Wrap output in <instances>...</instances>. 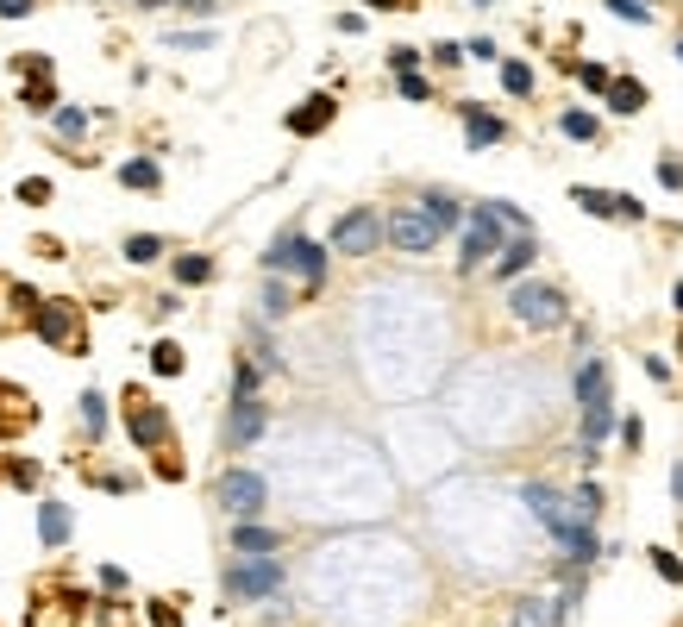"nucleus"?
<instances>
[{
  "label": "nucleus",
  "mask_w": 683,
  "mask_h": 627,
  "mask_svg": "<svg viewBox=\"0 0 683 627\" xmlns=\"http://www.w3.org/2000/svg\"><path fill=\"white\" fill-rule=\"evenodd\" d=\"M38 7V0H0V19H26Z\"/></svg>",
  "instance_id": "nucleus-50"
},
{
  "label": "nucleus",
  "mask_w": 683,
  "mask_h": 627,
  "mask_svg": "<svg viewBox=\"0 0 683 627\" xmlns=\"http://www.w3.org/2000/svg\"><path fill=\"white\" fill-rule=\"evenodd\" d=\"M226 590L245 596V602L276 596V590H282V565H276V559H239V565H226Z\"/></svg>",
  "instance_id": "nucleus-9"
},
{
  "label": "nucleus",
  "mask_w": 683,
  "mask_h": 627,
  "mask_svg": "<svg viewBox=\"0 0 683 627\" xmlns=\"http://www.w3.org/2000/svg\"><path fill=\"white\" fill-rule=\"evenodd\" d=\"M658 182H665V189H683V157H677V151L658 157Z\"/></svg>",
  "instance_id": "nucleus-40"
},
{
  "label": "nucleus",
  "mask_w": 683,
  "mask_h": 627,
  "mask_svg": "<svg viewBox=\"0 0 683 627\" xmlns=\"http://www.w3.org/2000/svg\"><path fill=\"white\" fill-rule=\"evenodd\" d=\"M502 251V220L489 207H464V239H458V270L470 276L477 264H489Z\"/></svg>",
  "instance_id": "nucleus-4"
},
{
  "label": "nucleus",
  "mask_w": 683,
  "mask_h": 627,
  "mask_svg": "<svg viewBox=\"0 0 683 627\" xmlns=\"http://www.w3.org/2000/svg\"><path fill=\"white\" fill-rule=\"evenodd\" d=\"M521 502H527L533 515H539V527H546L552 540L564 546V533L577 527V508H571V496H564V490H552V483H521Z\"/></svg>",
  "instance_id": "nucleus-7"
},
{
  "label": "nucleus",
  "mask_w": 683,
  "mask_h": 627,
  "mask_svg": "<svg viewBox=\"0 0 683 627\" xmlns=\"http://www.w3.org/2000/svg\"><path fill=\"white\" fill-rule=\"evenodd\" d=\"M170 270H176V283H182V289H201V283H214V258H201V251H182V258H176Z\"/></svg>",
  "instance_id": "nucleus-21"
},
{
  "label": "nucleus",
  "mask_w": 683,
  "mask_h": 627,
  "mask_svg": "<svg viewBox=\"0 0 683 627\" xmlns=\"http://www.w3.org/2000/svg\"><path fill=\"white\" fill-rule=\"evenodd\" d=\"M120 182H126L132 195H157V189H163V170L151 164V157H126V164H120Z\"/></svg>",
  "instance_id": "nucleus-18"
},
{
  "label": "nucleus",
  "mask_w": 683,
  "mask_h": 627,
  "mask_svg": "<svg viewBox=\"0 0 683 627\" xmlns=\"http://www.w3.org/2000/svg\"><path fill=\"white\" fill-rule=\"evenodd\" d=\"M571 508H583L577 521H596V508H602V490H596V483H577V496H571Z\"/></svg>",
  "instance_id": "nucleus-37"
},
{
  "label": "nucleus",
  "mask_w": 683,
  "mask_h": 627,
  "mask_svg": "<svg viewBox=\"0 0 683 627\" xmlns=\"http://www.w3.org/2000/svg\"><path fill=\"white\" fill-rule=\"evenodd\" d=\"M0 471H7V477L19 483V490H38V464H32V458H7Z\"/></svg>",
  "instance_id": "nucleus-34"
},
{
  "label": "nucleus",
  "mask_w": 683,
  "mask_h": 627,
  "mask_svg": "<svg viewBox=\"0 0 683 627\" xmlns=\"http://www.w3.org/2000/svg\"><path fill=\"white\" fill-rule=\"evenodd\" d=\"M571 396H577V408L608 402V364L602 358H577L571 364Z\"/></svg>",
  "instance_id": "nucleus-12"
},
{
  "label": "nucleus",
  "mask_w": 683,
  "mask_h": 627,
  "mask_svg": "<svg viewBox=\"0 0 683 627\" xmlns=\"http://www.w3.org/2000/svg\"><path fill=\"white\" fill-rule=\"evenodd\" d=\"M170 44H176V51H207L214 32H170Z\"/></svg>",
  "instance_id": "nucleus-45"
},
{
  "label": "nucleus",
  "mask_w": 683,
  "mask_h": 627,
  "mask_svg": "<svg viewBox=\"0 0 683 627\" xmlns=\"http://www.w3.org/2000/svg\"><path fill=\"white\" fill-rule=\"evenodd\" d=\"M151 370H157V377H182V345L176 339H157L151 345Z\"/></svg>",
  "instance_id": "nucleus-26"
},
{
  "label": "nucleus",
  "mask_w": 683,
  "mask_h": 627,
  "mask_svg": "<svg viewBox=\"0 0 683 627\" xmlns=\"http://www.w3.org/2000/svg\"><path fill=\"white\" fill-rule=\"evenodd\" d=\"M389 69H395V76H402V69H420V51H414V44H395V51H389Z\"/></svg>",
  "instance_id": "nucleus-46"
},
{
  "label": "nucleus",
  "mask_w": 683,
  "mask_h": 627,
  "mask_svg": "<svg viewBox=\"0 0 683 627\" xmlns=\"http://www.w3.org/2000/svg\"><path fill=\"white\" fill-rule=\"evenodd\" d=\"M677 57H683V44H677Z\"/></svg>",
  "instance_id": "nucleus-57"
},
{
  "label": "nucleus",
  "mask_w": 683,
  "mask_h": 627,
  "mask_svg": "<svg viewBox=\"0 0 683 627\" xmlns=\"http://www.w3.org/2000/svg\"><path fill=\"white\" fill-rule=\"evenodd\" d=\"M514 627H558V602H539V596H527L521 609H514Z\"/></svg>",
  "instance_id": "nucleus-24"
},
{
  "label": "nucleus",
  "mask_w": 683,
  "mask_h": 627,
  "mask_svg": "<svg viewBox=\"0 0 683 627\" xmlns=\"http://www.w3.org/2000/svg\"><path fill=\"white\" fill-rule=\"evenodd\" d=\"M26 101H32V107H51L57 95H51V82H32V88H26Z\"/></svg>",
  "instance_id": "nucleus-51"
},
{
  "label": "nucleus",
  "mask_w": 683,
  "mask_h": 627,
  "mask_svg": "<svg viewBox=\"0 0 683 627\" xmlns=\"http://www.w3.org/2000/svg\"><path fill=\"white\" fill-rule=\"evenodd\" d=\"M13 69H19V76H32V82H44V76H51V57L26 51V57H13Z\"/></svg>",
  "instance_id": "nucleus-38"
},
{
  "label": "nucleus",
  "mask_w": 683,
  "mask_h": 627,
  "mask_svg": "<svg viewBox=\"0 0 683 627\" xmlns=\"http://www.w3.org/2000/svg\"><path fill=\"white\" fill-rule=\"evenodd\" d=\"M376 245H383V214H376V207H351V214H339V226H333V251H339V258H370Z\"/></svg>",
  "instance_id": "nucleus-6"
},
{
  "label": "nucleus",
  "mask_w": 683,
  "mask_h": 627,
  "mask_svg": "<svg viewBox=\"0 0 683 627\" xmlns=\"http://www.w3.org/2000/svg\"><path fill=\"white\" fill-rule=\"evenodd\" d=\"M19 201H26V207H44V201H51V182H44V176H26V182H19Z\"/></svg>",
  "instance_id": "nucleus-39"
},
{
  "label": "nucleus",
  "mask_w": 683,
  "mask_h": 627,
  "mask_svg": "<svg viewBox=\"0 0 683 627\" xmlns=\"http://www.w3.org/2000/svg\"><path fill=\"white\" fill-rule=\"evenodd\" d=\"M420 207H427V220H433L439 232H452V226H464V207H458L452 195H445V189H427V195H420Z\"/></svg>",
  "instance_id": "nucleus-19"
},
{
  "label": "nucleus",
  "mask_w": 683,
  "mask_h": 627,
  "mask_svg": "<svg viewBox=\"0 0 683 627\" xmlns=\"http://www.w3.org/2000/svg\"><path fill=\"white\" fill-rule=\"evenodd\" d=\"M464 57H477V63H489V57H496V38H470V44H464Z\"/></svg>",
  "instance_id": "nucleus-48"
},
{
  "label": "nucleus",
  "mask_w": 683,
  "mask_h": 627,
  "mask_svg": "<svg viewBox=\"0 0 683 627\" xmlns=\"http://www.w3.org/2000/svg\"><path fill=\"white\" fill-rule=\"evenodd\" d=\"M671 502H677V508H683V458H677V464H671Z\"/></svg>",
  "instance_id": "nucleus-52"
},
{
  "label": "nucleus",
  "mask_w": 683,
  "mask_h": 627,
  "mask_svg": "<svg viewBox=\"0 0 683 627\" xmlns=\"http://www.w3.org/2000/svg\"><path fill=\"white\" fill-rule=\"evenodd\" d=\"M483 207H489V214L502 220V232H508V226H514V232H533V226H527V214H521L514 201H483Z\"/></svg>",
  "instance_id": "nucleus-32"
},
{
  "label": "nucleus",
  "mask_w": 683,
  "mask_h": 627,
  "mask_svg": "<svg viewBox=\"0 0 683 627\" xmlns=\"http://www.w3.org/2000/svg\"><path fill=\"white\" fill-rule=\"evenodd\" d=\"M502 88H508L514 101H521V95H533V69H527V63H502Z\"/></svg>",
  "instance_id": "nucleus-31"
},
{
  "label": "nucleus",
  "mask_w": 683,
  "mask_h": 627,
  "mask_svg": "<svg viewBox=\"0 0 683 627\" xmlns=\"http://www.w3.org/2000/svg\"><path fill=\"white\" fill-rule=\"evenodd\" d=\"M214 496H220V508H226L232 521H257V515H264V502H270V483L257 477V471H245V464H232V471H220Z\"/></svg>",
  "instance_id": "nucleus-3"
},
{
  "label": "nucleus",
  "mask_w": 683,
  "mask_h": 627,
  "mask_svg": "<svg viewBox=\"0 0 683 627\" xmlns=\"http://www.w3.org/2000/svg\"><path fill=\"white\" fill-rule=\"evenodd\" d=\"M508 314L521 320V327H533V333H552V327H564V314H571V295H564L558 283L527 276V283L508 289Z\"/></svg>",
  "instance_id": "nucleus-2"
},
{
  "label": "nucleus",
  "mask_w": 683,
  "mask_h": 627,
  "mask_svg": "<svg viewBox=\"0 0 683 627\" xmlns=\"http://www.w3.org/2000/svg\"><path fill=\"white\" fill-rule=\"evenodd\" d=\"M151 627H182V621H176L170 602H151Z\"/></svg>",
  "instance_id": "nucleus-49"
},
{
  "label": "nucleus",
  "mask_w": 683,
  "mask_h": 627,
  "mask_svg": "<svg viewBox=\"0 0 683 627\" xmlns=\"http://www.w3.org/2000/svg\"><path fill=\"white\" fill-rule=\"evenodd\" d=\"M671 308H677V314H683V283H677V289H671Z\"/></svg>",
  "instance_id": "nucleus-55"
},
{
  "label": "nucleus",
  "mask_w": 683,
  "mask_h": 627,
  "mask_svg": "<svg viewBox=\"0 0 683 627\" xmlns=\"http://www.w3.org/2000/svg\"><path fill=\"white\" fill-rule=\"evenodd\" d=\"M571 201H577V207H590V214H602V220H615V201H621V195L590 189V182H583V189H571Z\"/></svg>",
  "instance_id": "nucleus-28"
},
{
  "label": "nucleus",
  "mask_w": 683,
  "mask_h": 627,
  "mask_svg": "<svg viewBox=\"0 0 683 627\" xmlns=\"http://www.w3.org/2000/svg\"><path fill=\"white\" fill-rule=\"evenodd\" d=\"M32 327H38V339H44V345L82 352V320H76V308H69V301H44V308L32 314Z\"/></svg>",
  "instance_id": "nucleus-10"
},
{
  "label": "nucleus",
  "mask_w": 683,
  "mask_h": 627,
  "mask_svg": "<svg viewBox=\"0 0 683 627\" xmlns=\"http://www.w3.org/2000/svg\"><path fill=\"white\" fill-rule=\"evenodd\" d=\"M433 63H445V69H458V63H464V44H433Z\"/></svg>",
  "instance_id": "nucleus-47"
},
{
  "label": "nucleus",
  "mask_w": 683,
  "mask_h": 627,
  "mask_svg": "<svg viewBox=\"0 0 683 627\" xmlns=\"http://www.w3.org/2000/svg\"><path fill=\"white\" fill-rule=\"evenodd\" d=\"M621 446H627V452L646 446V421H640V414H627V421H621Z\"/></svg>",
  "instance_id": "nucleus-42"
},
{
  "label": "nucleus",
  "mask_w": 683,
  "mask_h": 627,
  "mask_svg": "<svg viewBox=\"0 0 683 627\" xmlns=\"http://www.w3.org/2000/svg\"><path fill=\"white\" fill-rule=\"evenodd\" d=\"M383 245H395V251H408V258H420V251H433L439 245V226L427 220V207H395V214L383 220Z\"/></svg>",
  "instance_id": "nucleus-5"
},
{
  "label": "nucleus",
  "mask_w": 683,
  "mask_h": 627,
  "mask_svg": "<svg viewBox=\"0 0 683 627\" xmlns=\"http://www.w3.org/2000/svg\"><path fill=\"white\" fill-rule=\"evenodd\" d=\"M82 427H88V439L107 433V396H101V389H88V396H82Z\"/></svg>",
  "instance_id": "nucleus-27"
},
{
  "label": "nucleus",
  "mask_w": 683,
  "mask_h": 627,
  "mask_svg": "<svg viewBox=\"0 0 683 627\" xmlns=\"http://www.w3.org/2000/svg\"><path fill=\"white\" fill-rule=\"evenodd\" d=\"M132 439H138V446H145V452H157L163 446V439H170V421H163V408H132Z\"/></svg>",
  "instance_id": "nucleus-16"
},
{
  "label": "nucleus",
  "mask_w": 683,
  "mask_h": 627,
  "mask_svg": "<svg viewBox=\"0 0 683 627\" xmlns=\"http://www.w3.org/2000/svg\"><path fill=\"white\" fill-rule=\"evenodd\" d=\"M608 433H615V402H590V408H583V446L596 452Z\"/></svg>",
  "instance_id": "nucleus-20"
},
{
  "label": "nucleus",
  "mask_w": 683,
  "mask_h": 627,
  "mask_svg": "<svg viewBox=\"0 0 683 627\" xmlns=\"http://www.w3.org/2000/svg\"><path fill=\"white\" fill-rule=\"evenodd\" d=\"M232 396H257V364H239V370H232Z\"/></svg>",
  "instance_id": "nucleus-44"
},
{
  "label": "nucleus",
  "mask_w": 683,
  "mask_h": 627,
  "mask_svg": "<svg viewBox=\"0 0 683 627\" xmlns=\"http://www.w3.org/2000/svg\"><path fill=\"white\" fill-rule=\"evenodd\" d=\"M615 220L640 226V220H646V201H640V195H621V201H615Z\"/></svg>",
  "instance_id": "nucleus-43"
},
{
  "label": "nucleus",
  "mask_w": 683,
  "mask_h": 627,
  "mask_svg": "<svg viewBox=\"0 0 683 627\" xmlns=\"http://www.w3.org/2000/svg\"><path fill=\"white\" fill-rule=\"evenodd\" d=\"M539 258V245H533V232H521V239H508L502 251H496V283H521L527 276V264Z\"/></svg>",
  "instance_id": "nucleus-14"
},
{
  "label": "nucleus",
  "mask_w": 683,
  "mask_h": 627,
  "mask_svg": "<svg viewBox=\"0 0 683 627\" xmlns=\"http://www.w3.org/2000/svg\"><path fill=\"white\" fill-rule=\"evenodd\" d=\"M214 7H220V0H188V13H201V19L214 13Z\"/></svg>",
  "instance_id": "nucleus-53"
},
{
  "label": "nucleus",
  "mask_w": 683,
  "mask_h": 627,
  "mask_svg": "<svg viewBox=\"0 0 683 627\" xmlns=\"http://www.w3.org/2000/svg\"><path fill=\"white\" fill-rule=\"evenodd\" d=\"M264 427H270V408H264V402H257V396H232L220 439H226L232 452H245V446H257V439H264Z\"/></svg>",
  "instance_id": "nucleus-8"
},
{
  "label": "nucleus",
  "mask_w": 683,
  "mask_h": 627,
  "mask_svg": "<svg viewBox=\"0 0 683 627\" xmlns=\"http://www.w3.org/2000/svg\"><path fill=\"white\" fill-rule=\"evenodd\" d=\"M395 88H402V101H427V95H433L420 69H402V76H395Z\"/></svg>",
  "instance_id": "nucleus-35"
},
{
  "label": "nucleus",
  "mask_w": 683,
  "mask_h": 627,
  "mask_svg": "<svg viewBox=\"0 0 683 627\" xmlns=\"http://www.w3.org/2000/svg\"><path fill=\"white\" fill-rule=\"evenodd\" d=\"M602 101H608V113H640L652 95H646V82H633V76H615L602 88Z\"/></svg>",
  "instance_id": "nucleus-17"
},
{
  "label": "nucleus",
  "mask_w": 683,
  "mask_h": 627,
  "mask_svg": "<svg viewBox=\"0 0 683 627\" xmlns=\"http://www.w3.org/2000/svg\"><path fill=\"white\" fill-rule=\"evenodd\" d=\"M264 314H270V320H276V314H289V289H282L276 276L264 283Z\"/></svg>",
  "instance_id": "nucleus-41"
},
{
  "label": "nucleus",
  "mask_w": 683,
  "mask_h": 627,
  "mask_svg": "<svg viewBox=\"0 0 683 627\" xmlns=\"http://www.w3.org/2000/svg\"><path fill=\"white\" fill-rule=\"evenodd\" d=\"M608 13H621L627 26H652V19H658V13H652V0H608Z\"/></svg>",
  "instance_id": "nucleus-30"
},
{
  "label": "nucleus",
  "mask_w": 683,
  "mask_h": 627,
  "mask_svg": "<svg viewBox=\"0 0 683 627\" xmlns=\"http://www.w3.org/2000/svg\"><path fill=\"white\" fill-rule=\"evenodd\" d=\"M646 559H652V571H658V577H665V584H683V559H677V552H671V546H652V552H646Z\"/></svg>",
  "instance_id": "nucleus-29"
},
{
  "label": "nucleus",
  "mask_w": 683,
  "mask_h": 627,
  "mask_svg": "<svg viewBox=\"0 0 683 627\" xmlns=\"http://www.w3.org/2000/svg\"><path fill=\"white\" fill-rule=\"evenodd\" d=\"M232 552H239V559H276L282 533L264 527V521H232Z\"/></svg>",
  "instance_id": "nucleus-11"
},
{
  "label": "nucleus",
  "mask_w": 683,
  "mask_h": 627,
  "mask_svg": "<svg viewBox=\"0 0 683 627\" xmlns=\"http://www.w3.org/2000/svg\"><path fill=\"white\" fill-rule=\"evenodd\" d=\"M38 540H44V546H63V540H69V508H63V502H44V508H38Z\"/></svg>",
  "instance_id": "nucleus-22"
},
{
  "label": "nucleus",
  "mask_w": 683,
  "mask_h": 627,
  "mask_svg": "<svg viewBox=\"0 0 683 627\" xmlns=\"http://www.w3.org/2000/svg\"><path fill=\"white\" fill-rule=\"evenodd\" d=\"M571 69H577V82H583V88H590V95H602V88H608V82H615V76H608V69H602V63H571Z\"/></svg>",
  "instance_id": "nucleus-36"
},
{
  "label": "nucleus",
  "mask_w": 683,
  "mask_h": 627,
  "mask_svg": "<svg viewBox=\"0 0 683 627\" xmlns=\"http://www.w3.org/2000/svg\"><path fill=\"white\" fill-rule=\"evenodd\" d=\"M458 113H464V145H470V151H483V145H502V138H508V126H502V120H496L489 107L464 101Z\"/></svg>",
  "instance_id": "nucleus-13"
},
{
  "label": "nucleus",
  "mask_w": 683,
  "mask_h": 627,
  "mask_svg": "<svg viewBox=\"0 0 683 627\" xmlns=\"http://www.w3.org/2000/svg\"><path fill=\"white\" fill-rule=\"evenodd\" d=\"M364 7H376V13H383V7H402V0H364Z\"/></svg>",
  "instance_id": "nucleus-54"
},
{
  "label": "nucleus",
  "mask_w": 683,
  "mask_h": 627,
  "mask_svg": "<svg viewBox=\"0 0 683 627\" xmlns=\"http://www.w3.org/2000/svg\"><path fill=\"white\" fill-rule=\"evenodd\" d=\"M57 132L63 138H82L88 132V107H57Z\"/></svg>",
  "instance_id": "nucleus-33"
},
{
  "label": "nucleus",
  "mask_w": 683,
  "mask_h": 627,
  "mask_svg": "<svg viewBox=\"0 0 683 627\" xmlns=\"http://www.w3.org/2000/svg\"><path fill=\"white\" fill-rule=\"evenodd\" d=\"M264 270H270V276H289V270H295L308 289H320V283H326V245H314L301 226H289V232H276V239H270Z\"/></svg>",
  "instance_id": "nucleus-1"
},
{
  "label": "nucleus",
  "mask_w": 683,
  "mask_h": 627,
  "mask_svg": "<svg viewBox=\"0 0 683 627\" xmlns=\"http://www.w3.org/2000/svg\"><path fill=\"white\" fill-rule=\"evenodd\" d=\"M477 7H489V0H477Z\"/></svg>",
  "instance_id": "nucleus-56"
},
{
  "label": "nucleus",
  "mask_w": 683,
  "mask_h": 627,
  "mask_svg": "<svg viewBox=\"0 0 683 627\" xmlns=\"http://www.w3.org/2000/svg\"><path fill=\"white\" fill-rule=\"evenodd\" d=\"M558 132H564V138H577V145H590V138H596L602 126H596V113H583V107H564V113H558Z\"/></svg>",
  "instance_id": "nucleus-23"
},
{
  "label": "nucleus",
  "mask_w": 683,
  "mask_h": 627,
  "mask_svg": "<svg viewBox=\"0 0 683 627\" xmlns=\"http://www.w3.org/2000/svg\"><path fill=\"white\" fill-rule=\"evenodd\" d=\"M333 95H308V101H301L295 113H289V132L295 138H314V132H326V126H333Z\"/></svg>",
  "instance_id": "nucleus-15"
},
{
  "label": "nucleus",
  "mask_w": 683,
  "mask_h": 627,
  "mask_svg": "<svg viewBox=\"0 0 683 627\" xmlns=\"http://www.w3.org/2000/svg\"><path fill=\"white\" fill-rule=\"evenodd\" d=\"M157 258H163L157 232H132V239H126V264H157Z\"/></svg>",
  "instance_id": "nucleus-25"
}]
</instances>
